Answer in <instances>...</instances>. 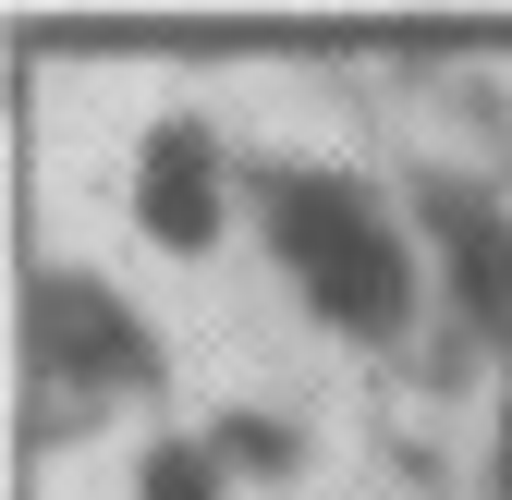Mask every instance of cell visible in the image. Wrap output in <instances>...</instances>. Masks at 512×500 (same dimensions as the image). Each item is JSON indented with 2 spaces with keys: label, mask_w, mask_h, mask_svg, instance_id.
I'll use <instances>...</instances> for the list:
<instances>
[{
  "label": "cell",
  "mask_w": 512,
  "mask_h": 500,
  "mask_svg": "<svg viewBox=\"0 0 512 500\" xmlns=\"http://www.w3.org/2000/svg\"><path fill=\"white\" fill-rule=\"evenodd\" d=\"M269 257L293 269V293L317 305V330L342 342H403L415 330V220H391V196H366L330 159H269L244 183Z\"/></svg>",
  "instance_id": "obj_1"
},
{
  "label": "cell",
  "mask_w": 512,
  "mask_h": 500,
  "mask_svg": "<svg viewBox=\"0 0 512 500\" xmlns=\"http://www.w3.org/2000/svg\"><path fill=\"white\" fill-rule=\"evenodd\" d=\"M25 379H37V427H98V403L159 391V342L98 269H25Z\"/></svg>",
  "instance_id": "obj_2"
},
{
  "label": "cell",
  "mask_w": 512,
  "mask_h": 500,
  "mask_svg": "<svg viewBox=\"0 0 512 500\" xmlns=\"http://www.w3.org/2000/svg\"><path fill=\"white\" fill-rule=\"evenodd\" d=\"M415 244H427V269H439V305L512 354V208L488 196V183L464 171H415Z\"/></svg>",
  "instance_id": "obj_3"
},
{
  "label": "cell",
  "mask_w": 512,
  "mask_h": 500,
  "mask_svg": "<svg viewBox=\"0 0 512 500\" xmlns=\"http://www.w3.org/2000/svg\"><path fill=\"white\" fill-rule=\"evenodd\" d=\"M220 220H232V159H220V135H208L196 110L147 122V147H135V232L171 244V257H208Z\"/></svg>",
  "instance_id": "obj_4"
},
{
  "label": "cell",
  "mask_w": 512,
  "mask_h": 500,
  "mask_svg": "<svg viewBox=\"0 0 512 500\" xmlns=\"http://www.w3.org/2000/svg\"><path fill=\"white\" fill-rule=\"evenodd\" d=\"M208 452H220L232 476H293V464H305V427H293V415H220Z\"/></svg>",
  "instance_id": "obj_5"
},
{
  "label": "cell",
  "mask_w": 512,
  "mask_h": 500,
  "mask_svg": "<svg viewBox=\"0 0 512 500\" xmlns=\"http://www.w3.org/2000/svg\"><path fill=\"white\" fill-rule=\"evenodd\" d=\"M220 488H232V464L208 440H147V464H135V500H220Z\"/></svg>",
  "instance_id": "obj_6"
},
{
  "label": "cell",
  "mask_w": 512,
  "mask_h": 500,
  "mask_svg": "<svg viewBox=\"0 0 512 500\" xmlns=\"http://www.w3.org/2000/svg\"><path fill=\"white\" fill-rule=\"evenodd\" d=\"M488 476H500V500H512V391H500V452H488Z\"/></svg>",
  "instance_id": "obj_7"
}]
</instances>
